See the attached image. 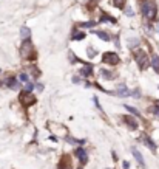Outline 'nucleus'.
Returning <instances> with one entry per match:
<instances>
[{"label":"nucleus","mask_w":159,"mask_h":169,"mask_svg":"<svg viewBox=\"0 0 159 169\" xmlns=\"http://www.w3.org/2000/svg\"><path fill=\"white\" fill-rule=\"evenodd\" d=\"M94 104H96V106H97V109H99V110H101V104H99V101H97V98H94Z\"/></svg>","instance_id":"29"},{"label":"nucleus","mask_w":159,"mask_h":169,"mask_svg":"<svg viewBox=\"0 0 159 169\" xmlns=\"http://www.w3.org/2000/svg\"><path fill=\"white\" fill-rule=\"evenodd\" d=\"M125 14H127V16H133V10H131V8H127Z\"/></svg>","instance_id":"27"},{"label":"nucleus","mask_w":159,"mask_h":169,"mask_svg":"<svg viewBox=\"0 0 159 169\" xmlns=\"http://www.w3.org/2000/svg\"><path fill=\"white\" fill-rule=\"evenodd\" d=\"M34 90V84H31V82H26V87H25V92L26 93H31Z\"/></svg>","instance_id":"23"},{"label":"nucleus","mask_w":159,"mask_h":169,"mask_svg":"<svg viewBox=\"0 0 159 169\" xmlns=\"http://www.w3.org/2000/svg\"><path fill=\"white\" fill-rule=\"evenodd\" d=\"M117 95H119V96H128L130 95V90H127L124 84H121L119 88H117Z\"/></svg>","instance_id":"15"},{"label":"nucleus","mask_w":159,"mask_h":169,"mask_svg":"<svg viewBox=\"0 0 159 169\" xmlns=\"http://www.w3.org/2000/svg\"><path fill=\"white\" fill-rule=\"evenodd\" d=\"M20 103L25 106V107H29V106H33L34 103H36V98L31 95V93H26V92H23L20 95Z\"/></svg>","instance_id":"5"},{"label":"nucleus","mask_w":159,"mask_h":169,"mask_svg":"<svg viewBox=\"0 0 159 169\" xmlns=\"http://www.w3.org/2000/svg\"><path fill=\"white\" fill-rule=\"evenodd\" d=\"M102 59L105 64H110V65H116L117 62H119V56H117V53L114 51H107V53H103V56H102Z\"/></svg>","instance_id":"4"},{"label":"nucleus","mask_w":159,"mask_h":169,"mask_svg":"<svg viewBox=\"0 0 159 169\" xmlns=\"http://www.w3.org/2000/svg\"><path fill=\"white\" fill-rule=\"evenodd\" d=\"M93 2H99V0H93Z\"/></svg>","instance_id":"32"},{"label":"nucleus","mask_w":159,"mask_h":169,"mask_svg":"<svg viewBox=\"0 0 159 169\" xmlns=\"http://www.w3.org/2000/svg\"><path fill=\"white\" fill-rule=\"evenodd\" d=\"M79 169H84V168H79Z\"/></svg>","instance_id":"33"},{"label":"nucleus","mask_w":159,"mask_h":169,"mask_svg":"<svg viewBox=\"0 0 159 169\" xmlns=\"http://www.w3.org/2000/svg\"><path fill=\"white\" fill-rule=\"evenodd\" d=\"M102 78L103 79H114L116 74H113V72H110V70H102Z\"/></svg>","instance_id":"17"},{"label":"nucleus","mask_w":159,"mask_h":169,"mask_svg":"<svg viewBox=\"0 0 159 169\" xmlns=\"http://www.w3.org/2000/svg\"><path fill=\"white\" fill-rule=\"evenodd\" d=\"M122 168H124V169H128V168H130V163H128V161H124V163H122Z\"/></svg>","instance_id":"28"},{"label":"nucleus","mask_w":159,"mask_h":169,"mask_svg":"<svg viewBox=\"0 0 159 169\" xmlns=\"http://www.w3.org/2000/svg\"><path fill=\"white\" fill-rule=\"evenodd\" d=\"M80 74H82L84 78H88V76H91L93 74V67L91 65H85L80 68Z\"/></svg>","instance_id":"11"},{"label":"nucleus","mask_w":159,"mask_h":169,"mask_svg":"<svg viewBox=\"0 0 159 169\" xmlns=\"http://www.w3.org/2000/svg\"><path fill=\"white\" fill-rule=\"evenodd\" d=\"M31 54H33V43L28 41H23V43H22L20 47V56L23 57V59H29Z\"/></svg>","instance_id":"3"},{"label":"nucleus","mask_w":159,"mask_h":169,"mask_svg":"<svg viewBox=\"0 0 159 169\" xmlns=\"http://www.w3.org/2000/svg\"><path fill=\"white\" fill-rule=\"evenodd\" d=\"M76 155H77V158L80 160V163L85 164L88 161V155H87V150H85L84 148H77L76 149Z\"/></svg>","instance_id":"7"},{"label":"nucleus","mask_w":159,"mask_h":169,"mask_svg":"<svg viewBox=\"0 0 159 169\" xmlns=\"http://www.w3.org/2000/svg\"><path fill=\"white\" fill-rule=\"evenodd\" d=\"M150 64L153 65V68L156 70V73H159V56L158 54H151V57H150Z\"/></svg>","instance_id":"13"},{"label":"nucleus","mask_w":159,"mask_h":169,"mask_svg":"<svg viewBox=\"0 0 159 169\" xmlns=\"http://www.w3.org/2000/svg\"><path fill=\"white\" fill-rule=\"evenodd\" d=\"M156 28H158V31H159V23H158V25H156Z\"/></svg>","instance_id":"31"},{"label":"nucleus","mask_w":159,"mask_h":169,"mask_svg":"<svg viewBox=\"0 0 159 169\" xmlns=\"http://www.w3.org/2000/svg\"><path fill=\"white\" fill-rule=\"evenodd\" d=\"M19 79H20V81H23V82H26V81H28V76H26L25 73H20L19 74Z\"/></svg>","instance_id":"24"},{"label":"nucleus","mask_w":159,"mask_h":169,"mask_svg":"<svg viewBox=\"0 0 159 169\" xmlns=\"http://www.w3.org/2000/svg\"><path fill=\"white\" fill-rule=\"evenodd\" d=\"M122 121H125L127 126L131 127L133 130H134V129H138V123H136L134 118H131V117H122Z\"/></svg>","instance_id":"10"},{"label":"nucleus","mask_w":159,"mask_h":169,"mask_svg":"<svg viewBox=\"0 0 159 169\" xmlns=\"http://www.w3.org/2000/svg\"><path fill=\"white\" fill-rule=\"evenodd\" d=\"M31 36V30L28 28V26H22L20 28V37L23 39V41H28Z\"/></svg>","instance_id":"12"},{"label":"nucleus","mask_w":159,"mask_h":169,"mask_svg":"<svg viewBox=\"0 0 159 169\" xmlns=\"http://www.w3.org/2000/svg\"><path fill=\"white\" fill-rule=\"evenodd\" d=\"M134 59H136V62H138L139 68H147V67L150 65V59H148L147 53H145L144 50H136Z\"/></svg>","instance_id":"2"},{"label":"nucleus","mask_w":159,"mask_h":169,"mask_svg":"<svg viewBox=\"0 0 159 169\" xmlns=\"http://www.w3.org/2000/svg\"><path fill=\"white\" fill-rule=\"evenodd\" d=\"M131 154H133V157L136 158V161H138L140 166H144L145 168V163H144V158H142V155H140V152L136 148H131Z\"/></svg>","instance_id":"9"},{"label":"nucleus","mask_w":159,"mask_h":169,"mask_svg":"<svg viewBox=\"0 0 159 169\" xmlns=\"http://www.w3.org/2000/svg\"><path fill=\"white\" fill-rule=\"evenodd\" d=\"M94 34H96V36H99L102 39V41H111V37H110V34L108 33H105V31H94Z\"/></svg>","instance_id":"14"},{"label":"nucleus","mask_w":159,"mask_h":169,"mask_svg":"<svg viewBox=\"0 0 159 169\" xmlns=\"http://www.w3.org/2000/svg\"><path fill=\"white\" fill-rule=\"evenodd\" d=\"M57 169H71V161H70V157H68V155H63L62 157Z\"/></svg>","instance_id":"8"},{"label":"nucleus","mask_w":159,"mask_h":169,"mask_svg":"<svg viewBox=\"0 0 159 169\" xmlns=\"http://www.w3.org/2000/svg\"><path fill=\"white\" fill-rule=\"evenodd\" d=\"M94 25H96L94 22H84V23H80V26H82V28H93Z\"/></svg>","instance_id":"22"},{"label":"nucleus","mask_w":159,"mask_h":169,"mask_svg":"<svg viewBox=\"0 0 159 169\" xmlns=\"http://www.w3.org/2000/svg\"><path fill=\"white\" fill-rule=\"evenodd\" d=\"M6 86H10L11 88H19V82L14 78H10V79H6Z\"/></svg>","instance_id":"18"},{"label":"nucleus","mask_w":159,"mask_h":169,"mask_svg":"<svg viewBox=\"0 0 159 169\" xmlns=\"http://www.w3.org/2000/svg\"><path fill=\"white\" fill-rule=\"evenodd\" d=\"M73 41H84V39H85V33H84V31H76V33L74 34H73Z\"/></svg>","instance_id":"16"},{"label":"nucleus","mask_w":159,"mask_h":169,"mask_svg":"<svg viewBox=\"0 0 159 169\" xmlns=\"http://www.w3.org/2000/svg\"><path fill=\"white\" fill-rule=\"evenodd\" d=\"M140 140H142V143H144L145 146H147V148H148L150 150H151V152H156V143H154V141H153L151 138H150L148 135H145V133H144V135L140 137Z\"/></svg>","instance_id":"6"},{"label":"nucleus","mask_w":159,"mask_h":169,"mask_svg":"<svg viewBox=\"0 0 159 169\" xmlns=\"http://www.w3.org/2000/svg\"><path fill=\"white\" fill-rule=\"evenodd\" d=\"M156 12H158V10H156V5L153 2H144L142 3V14L148 20H153L156 17Z\"/></svg>","instance_id":"1"},{"label":"nucleus","mask_w":159,"mask_h":169,"mask_svg":"<svg viewBox=\"0 0 159 169\" xmlns=\"http://www.w3.org/2000/svg\"><path fill=\"white\" fill-rule=\"evenodd\" d=\"M66 141L68 143H73V144H84V140H76L73 137H66Z\"/></svg>","instance_id":"19"},{"label":"nucleus","mask_w":159,"mask_h":169,"mask_svg":"<svg viewBox=\"0 0 159 169\" xmlns=\"http://www.w3.org/2000/svg\"><path fill=\"white\" fill-rule=\"evenodd\" d=\"M113 5L116 8H124L125 6V0H113Z\"/></svg>","instance_id":"20"},{"label":"nucleus","mask_w":159,"mask_h":169,"mask_svg":"<svg viewBox=\"0 0 159 169\" xmlns=\"http://www.w3.org/2000/svg\"><path fill=\"white\" fill-rule=\"evenodd\" d=\"M150 110H151V113H154V115H159V107H158V106H156V107H151Z\"/></svg>","instance_id":"25"},{"label":"nucleus","mask_w":159,"mask_h":169,"mask_svg":"<svg viewBox=\"0 0 159 169\" xmlns=\"http://www.w3.org/2000/svg\"><path fill=\"white\" fill-rule=\"evenodd\" d=\"M125 109H127V110H130V113H133L134 117H140V113H139L134 107H131V106H125Z\"/></svg>","instance_id":"21"},{"label":"nucleus","mask_w":159,"mask_h":169,"mask_svg":"<svg viewBox=\"0 0 159 169\" xmlns=\"http://www.w3.org/2000/svg\"><path fill=\"white\" fill-rule=\"evenodd\" d=\"M87 53H88V56H90V57H93V56H96V51H93V50H91V48H88V50H87Z\"/></svg>","instance_id":"26"},{"label":"nucleus","mask_w":159,"mask_h":169,"mask_svg":"<svg viewBox=\"0 0 159 169\" xmlns=\"http://www.w3.org/2000/svg\"><path fill=\"white\" fill-rule=\"evenodd\" d=\"M156 106H158V107H159V99H158V101H156Z\"/></svg>","instance_id":"30"}]
</instances>
